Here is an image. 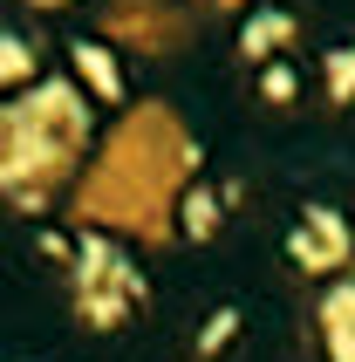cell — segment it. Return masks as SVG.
<instances>
[{
    "instance_id": "277c9868",
    "label": "cell",
    "mask_w": 355,
    "mask_h": 362,
    "mask_svg": "<svg viewBox=\"0 0 355 362\" xmlns=\"http://www.w3.org/2000/svg\"><path fill=\"white\" fill-rule=\"evenodd\" d=\"M315 328H321V349H328V362H355V260L342 267V281L321 294Z\"/></svg>"
},
{
    "instance_id": "8992f818",
    "label": "cell",
    "mask_w": 355,
    "mask_h": 362,
    "mask_svg": "<svg viewBox=\"0 0 355 362\" xmlns=\"http://www.w3.org/2000/svg\"><path fill=\"white\" fill-rule=\"evenodd\" d=\"M69 69H76V89L82 96H96V103H123V69H117V55H110V41H76L69 48Z\"/></svg>"
},
{
    "instance_id": "52a82bcc",
    "label": "cell",
    "mask_w": 355,
    "mask_h": 362,
    "mask_svg": "<svg viewBox=\"0 0 355 362\" xmlns=\"http://www.w3.org/2000/svg\"><path fill=\"white\" fill-rule=\"evenodd\" d=\"M219 219H226V199H219V192H205V185L178 192V226H185V240H212Z\"/></svg>"
},
{
    "instance_id": "ba28073f",
    "label": "cell",
    "mask_w": 355,
    "mask_h": 362,
    "mask_svg": "<svg viewBox=\"0 0 355 362\" xmlns=\"http://www.w3.org/2000/svg\"><path fill=\"white\" fill-rule=\"evenodd\" d=\"M41 76V48L14 28H0V89H28Z\"/></svg>"
},
{
    "instance_id": "7a4b0ae2",
    "label": "cell",
    "mask_w": 355,
    "mask_h": 362,
    "mask_svg": "<svg viewBox=\"0 0 355 362\" xmlns=\"http://www.w3.org/2000/svg\"><path fill=\"white\" fill-rule=\"evenodd\" d=\"M69 301H76V322L89 335H117L151 301V281L137 274V260L103 226H82L76 240H69Z\"/></svg>"
},
{
    "instance_id": "5b68a950",
    "label": "cell",
    "mask_w": 355,
    "mask_h": 362,
    "mask_svg": "<svg viewBox=\"0 0 355 362\" xmlns=\"http://www.w3.org/2000/svg\"><path fill=\"white\" fill-rule=\"evenodd\" d=\"M301 21L287 14V7H246V21H239V55L246 62H280V48H294Z\"/></svg>"
},
{
    "instance_id": "6da1fadb",
    "label": "cell",
    "mask_w": 355,
    "mask_h": 362,
    "mask_svg": "<svg viewBox=\"0 0 355 362\" xmlns=\"http://www.w3.org/2000/svg\"><path fill=\"white\" fill-rule=\"evenodd\" d=\"M96 137V103L69 76H35L14 103H0V199L14 212H48L55 192L76 178Z\"/></svg>"
},
{
    "instance_id": "30bf717a",
    "label": "cell",
    "mask_w": 355,
    "mask_h": 362,
    "mask_svg": "<svg viewBox=\"0 0 355 362\" xmlns=\"http://www.w3.org/2000/svg\"><path fill=\"white\" fill-rule=\"evenodd\" d=\"M239 322H246V315H239L233 301H226V308H212V322L198 328V342H192V356H198V362H212V356H226V349H233V335H239Z\"/></svg>"
},
{
    "instance_id": "7c38bea8",
    "label": "cell",
    "mask_w": 355,
    "mask_h": 362,
    "mask_svg": "<svg viewBox=\"0 0 355 362\" xmlns=\"http://www.w3.org/2000/svg\"><path fill=\"white\" fill-rule=\"evenodd\" d=\"M28 7H41V14H55V7H69V0H28Z\"/></svg>"
},
{
    "instance_id": "8fae6325",
    "label": "cell",
    "mask_w": 355,
    "mask_h": 362,
    "mask_svg": "<svg viewBox=\"0 0 355 362\" xmlns=\"http://www.w3.org/2000/svg\"><path fill=\"white\" fill-rule=\"evenodd\" d=\"M301 96V76H294V62H260V103H294Z\"/></svg>"
},
{
    "instance_id": "9c48e42d",
    "label": "cell",
    "mask_w": 355,
    "mask_h": 362,
    "mask_svg": "<svg viewBox=\"0 0 355 362\" xmlns=\"http://www.w3.org/2000/svg\"><path fill=\"white\" fill-rule=\"evenodd\" d=\"M321 96H328V110H349L355 103V41L321 55Z\"/></svg>"
},
{
    "instance_id": "3957f363",
    "label": "cell",
    "mask_w": 355,
    "mask_h": 362,
    "mask_svg": "<svg viewBox=\"0 0 355 362\" xmlns=\"http://www.w3.org/2000/svg\"><path fill=\"white\" fill-rule=\"evenodd\" d=\"M287 260L301 267V274H342V267L355 260V233H349V219H342L335 205H308L294 219V233H287Z\"/></svg>"
},
{
    "instance_id": "4fadbf2b",
    "label": "cell",
    "mask_w": 355,
    "mask_h": 362,
    "mask_svg": "<svg viewBox=\"0 0 355 362\" xmlns=\"http://www.w3.org/2000/svg\"><path fill=\"white\" fill-rule=\"evenodd\" d=\"M205 7H226V14H233V7H246V0H205Z\"/></svg>"
}]
</instances>
